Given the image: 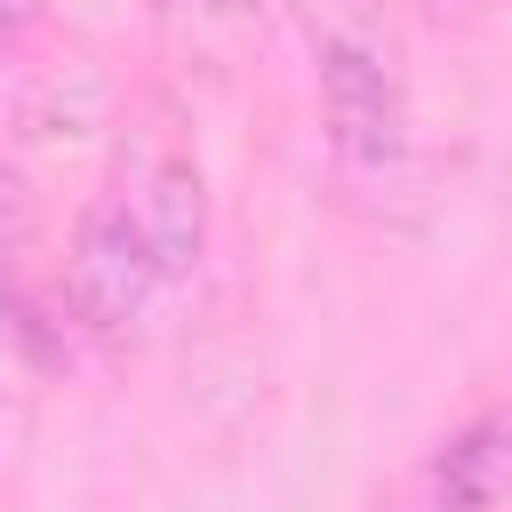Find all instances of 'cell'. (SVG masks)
<instances>
[{
  "instance_id": "cell-1",
  "label": "cell",
  "mask_w": 512,
  "mask_h": 512,
  "mask_svg": "<svg viewBox=\"0 0 512 512\" xmlns=\"http://www.w3.org/2000/svg\"><path fill=\"white\" fill-rule=\"evenodd\" d=\"M112 200L120 216L144 232L160 280H184L208 248V176H200V152L184 136V120L168 104H144L128 128H120V152H112Z\"/></svg>"
},
{
  "instance_id": "cell-2",
  "label": "cell",
  "mask_w": 512,
  "mask_h": 512,
  "mask_svg": "<svg viewBox=\"0 0 512 512\" xmlns=\"http://www.w3.org/2000/svg\"><path fill=\"white\" fill-rule=\"evenodd\" d=\"M312 80H320V128H328L336 160L360 176H384L408 152L400 56L392 48H328V56H312Z\"/></svg>"
},
{
  "instance_id": "cell-3",
  "label": "cell",
  "mask_w": 512,
  "mask_h": 512,
  "mask_svg": "<svg viewBox=\"0 0 512 512\" xmlns=\"http://www.w3.org/2000/svg\"><path fill=\"white\" fill-rule=\"evenodd\" d=\"M152 296H160V264H152L144 232L120 216V200L104 192L72 232V304L88 328H136L152 312Z\"/></svg>"
},
{
  "instance_id": "cell-4",
  "label": "cell",
  "mask_w": 512,
  "mask_h": 512,
  "mask_svg": "<svg viewBox=\"0 0 512 512\" xmlns=\"http://www.w3.org/2000/svg\"><path fill=\"white\" fill-rule=\"evenodd\" d=\"M512 496V416L456 424L424 464V512H496Z\"/></svg>"
},
{
  "instance_id": "cell-5",
  "label": "cell",
  "mask_w": 512,
  "mask_h": 512,
  "mask_svg": "<svg viewBox=\"0 0 512 512\" xmlns=\"http://www.w3.org/2000/svg\"><path fill=\"white\" fill-rule=\"evenodd\" d=\"M280 8L312 40V56H328V48H392L384 0H280Z\"/></svg>"
},
{
  "instance_id": "cell-6",
  "label": "cell",
  "mask_w": 512,
  "mask_h": 512,
  "mask_svg": "<svg viewBox=\"0 0 512 512\" xmlns=\"http://www.w3.org/2000/svg\"><path fill=\"white\" fill-rule=\"evenodd\" d=\"M24 216H32V200H24V176L0 160V240H16V232H24Z\"/></svg>"
},
{
  "instance_id": "cell-7",
  "label": "cell",
  "mask_w": 512,
  "mask_h": 512,
  "mask_svg": "<svg viewBox=\"0 0 512 512\" xmlns=\"http://www.w3.org/2000/svg\"><path fill=\"white\" fill-rule=\"evenodd\" d=\"M40 16H48V0H0V32H24Z\"/></svg>"
}]
</instances>
